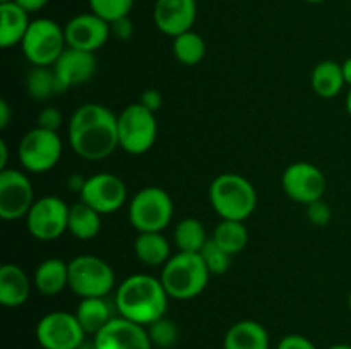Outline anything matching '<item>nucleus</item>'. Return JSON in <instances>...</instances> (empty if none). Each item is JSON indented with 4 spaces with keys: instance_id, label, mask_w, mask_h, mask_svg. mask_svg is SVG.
Instances as JSON below:
<instances>
[{
    "instance_id": "f03ea898",
    "label": "nucleus",
    "mask_w": 351,
    "mask_h": 349,
    "mask_svg": "<svg viewBox=\"0 0 351 349\" xmlns=\"http://www.w3.org/2000/svg\"><path fill=\"white\" fill-rule=\"evenodd\" d=\"M168 298L160 279L147 274H134L117 287L115 308L120 317L147 327L165 317Z\"/></svg>"
},
{
    "instance_id": "aec40b11",
    "label": "nucleus",
    "mask_w": 351,
    "mask_h": 349,
    "mask_svg": "<svg viewBox=\"0 0 351 349\" xmlns=\"http://www.w3.org/2000/svg\"><path fill=\"white\" fill-rule=\"evenodd\" d=\"M223 349H269V335L259 322L240 320L225 334Z\"/></svg>"
},
{
    "instance_id": "49530a36",
    "label": "nucleus",
    "mask_w": 351,
    "mask_h": 349,
    "mask_svg": "<svg viewBox=\"0 0 351 349\" xmlns=\"http://www.w3.org/2000/svg\"><path fill=\"white\" fill-rule=\"evenodd\" d=\"M348 307H350V311H351V291H350V294H348Z\"/></svg>"
},
{
    "instance_id": "79ce46f5",
    "label": "nucleus",
    "mask_w": 351,
    "mask_h": 349,
    "mask_svg": "<svg viewBox=\"0 0 351 349\" xmlns=\"http://www.w3.org/2000/svg\"><path fill=\"white\" fill-rule=\"evenodd\" d=\"M341 67H343V75H345V82L351 88V57L343 62Z\"/></svg>"
},
{
    "instance_id": "2f4dec72",
    "label": "nucleus",
    "mask_w": 351,
    "mask_h": 349,
    "mask_svg": "<svg viewBox=\"0 0 351 349\" xmlns=\"http://www.w3.org/2000/svg\"><path fill=\"white\" fill-rule=\"evenodd\" d=\"M89 9L108 23L129 16L136 0H88Z\"/></svg>"
},
{
    "instance_id": "f8f14e48",
    "label": "nucleus",
    "mask_w": 351,
    "mask_h": 349,
    "mask_svg": "<svg viewBox=\"0 0 351 349\" xmlns=\"http://www.w3.org/2000/svg\"><path fill=\"white\" fill-rule=\"evenodd\" d=\"M34 201L33 183L27 174L12 168L0 171V218L3 221L26 218Z\"/></svg>"
},
{
    "instance_id": "dca6fc26",
    "label": "nucleus",
    "mask_w": 351,
    "mask_h": 349,
    "mask_svg": "<svg viewBox=\"0 0 351 349\" xmlns=\"http://www.w3.org/2000/svg\"><path fill=\"white\" fill-rule=\"evenodd\" d=\"M65 41L69 48L93 51L103 47L112 34L108 21L96 16L95 12H86L74 16L64 27Z\"/></svg>"
},
{
    "instance_id": "4468645a",
    "label": "nucleus",
    "mask_w": 351,
    "mask_h": 349,
    "mask_svg": "<svg viewBox=\"0 0 351 349\" xmlns=\"http://www.w3.org/2000/svg\"><path fill=\"white\" fill-rule=\"evenodd\" d=\"M79 197L99 214H112L125 204L127 187L117 174L96 173L86 178Z\"/></svg>"
},
{
    "instance_id": "f257e3e1",
    "label": "nucleus",
    "mask_w": 351,
    "mask_h": 349,
    "mask_svg": "<svg viewBox=\"0 0 351 349\" xmlns=\"http://www.w3.org/2000/svg\"><path fill=\"white\" fill-rule=\"evenodd\" d=\"M69 142L82 159H105L120 147L117 116L96 103L79 106L69 120Z\"/></svg>"
},
{
    "instance_id": "b1692460",
    "label": "nucleus",
    "mask_w": 351,
    "mask_h": 349,
    "mask_svg": "<svg viewBox=\"0 0 351 349\" xmlns=\"http://www.w3.org/2000/svg\"><path fill=\"white\" fill-rule=\"evenodd\" d=\"M75 317L86 334L96 335L112 320L113 313L106 298H81L75 308Z\"/></svg>"
},
{
    "instance_id": "c756f323",
    "label": "nucleus",
    "mask_w": 351,
    "mask_h": 349,
    "mask_svg": "<svg viewBox=\"0 0 351 349\" xmlns=\"http://www.w3.org/2000/svg\"><path fill=\"white\" fill-rule=\"evenodd\" d=\"M171 50H173V57L180 64L192 67V65H197L199 62H202V58L206 57V41L201 34L191 29L173 38Z\"/></svg>"
},
{
    "instance_id": "6ab92c4d",
    "label": "nucleus",
    "mask_w": 351,
    "mask_h": 349,
    "mask_svg": "<svg viewBox=\"0 0 351 349\" xmlns=\"http://www.w3.org/2000/svg\"><path fill=\"white\" fill-rule=\"evenodd\" d=\"M29 276L16 263H3L0 267V303L7 308H17L29 300Z\"/></svg>"
},
{
    "instance_id": "f3484780",
    "label": "nucleus",
    "mask_w": 351,
    "mask_h": 349,
    "mask_svg": "<svg viewBox=\"0 0 351 349\" xmlns=\"http://www.w3.org/2000/svg\"><path fill=\"white\" fill-rule=\"evenodd\" d=\"M154 24L163 34L177 38L192 29L197 17L195 0H156L154 3Z\"/></svg>"
},
{
    "instance_id": "cd10ccee",
    "label": "nucleus",
    "mask_w": 351,
    "mask_h": 349,
    "mask_svg": "<svg viewBox=\"0 0 351 349\" xmlns=\"http://www.w3.org/2000/svg\"><path fill=\"white\" fill-rule=\"evenodd\" d=\"M26 88L31 98L40 99V101H45V99H50L67 91L51 67H34L27 74Z\"/></svg>"
},
{
    "instance_id": "1a4fd4ad",
    "label": "nucleus",
    "mask_w": 351,
    "mask_h": 349,
    "mask_svg": "<svg viewBox=\"0 0 351 349\" xmlns=\"http://www.w3.org/2000/svg\"><path fill=\"white\" fill-rule=\"evenodd\" d=\"M62 156V140L57 132L34 127L21 139L17 157L26 171L45 173L57 166Z\"/></svg>"
},
{
    "instance_id": "a18cd8bd",
    "label": "nucleus",
    "mask_w": 351,
    "mask_h": 349,
    "mask_svg": "<svg viewBox=\"0 0 351 349\" xmlns=\"http://www.w3.org/2000/svg\"><path fill=\"white\" fill-rule=\"evenodd\" d=\"M305 2H308V3H322V2H326V0H305Z\"/></svg>"
},
{
    "instance_id": "a211bd4d",
    "label": "nucleus",
    "mask_w": 351,
    "mask_h": 349,
    "mask_svg": "<svg viewBox=\"0 0 351 349\" xmlns=\"http://www.w3.org/2000/svg\"><path fill=\"white\" fill-rule=\"evenodd\" d=\"M57 77L60 79L65 89L74 86L84 84L95 75L96 72V57L93 51L75 50V48H65L53 65Z\"/></svg>"
},
{
    "instance_id": "4be33fe9",
    "label": "nucleus",
    "mask_w": 351,
    "mask_h": 349,
    "mask_svg": "<svg viewBox=\"0 0 351 349\" xmlns=\"http://www.w3.org/2000/svg\"><path fill=\"white\" fill-rule=\"evenodd\" d=\"M33 286L43 296H57L69 286V263L62 259H47L36 267Z\"/></svg>"
},
{
    "instance_id": "ddd939ff",
    "label": "nucleus",
    "mask_w": 351,
    "mask_h": 349,
    "mask_svg": "<svg viewBox=\"0 0 351 349\" xmlns=\"http://www.w3.org/2000/svg\"><path fill=\"white\" fill-rule=\"evenodd\" d=\"M281 187L291 201L308 205L315 201H321L328 181L324 173L315 164L297 161L283 171Z\"/></svg>"
},
{
    "instance_id": "412c9836",
    "label": "nucleus",
    "mask_w": 351,
    "mask_h": 349,
    "mask_svg": "<svg viewBox=\"0 0 351 349\" xmlns=\"http://www.w3.org/2000/svg\"><path fill=\"white\" fill-rule=\"evenodd\" d=\"M29 24V14L16 2L0 3V47L10 48L23 43Z\"/></svg>"
},
{
    "instance_id": "2eb2a0df",
    "label": "nucleus",
    "mask_w": 351,
    "mask_h": 349,
    "mask_svg": "<svg viewBox=\"0 0 351 349\" xmlns=\"http://www.w3.org/2000/svg\"><path fill=\"white\" fill-rule=\"evenodd\" d=\"M93 337L95 349H153L147 328L120 315Z\"/></svg>"
},
{
    "instance_id": "7c9ffc66",
    "label": "nucleus",
    "mask_w": 351,
    "mask_h": 349,
    "mask_svg": "<svg viewBox=\"0 0 351 349\" xmlns=\"http://www.w3.org/2000/svg\"><path fill=\"white\" fill-rule=\"evenodd\" d=\"M147 334H149L151 344L156 348L168 349L175 346L178 341V327L173 320L167 317L158 318L151 325H147Z\"/></svg>"
},
{
    "instance_id": "c9c22d12",
    "label": "nucleus",
    "mask_w": 351,
    "mask_h": 349,
    "mask_svg": "<svg viewBox=\"0 0 351 349\" xmlns=\"http://www.w3.org/2000/svg\"><path fill=\"white\" fill-rule=\"evenodd\" d=\"M276 349H317L314 342L300 334H288L278 342Z\"/></svg>"
},
{
    "instance_id": "7ed1b4c3",
    "label": "nucleus",
    "mask_w": 351,
    "mask_h": 349,
    "mask_svg": "<svg viewBox=\"0 0 351 349\" xmlns=\"http://www.w3.org/2000/svg\"><path fill=\"white\" fill-rule=\"evenodd\" d=\"M211 272L201 253L178 252L168 259L161 269L160 281L168 296L175 300H192L208 286Z\"/></svg>"
},
{
    "instance_id": "9d476101",
    "label": "nucleus",
    "mask_w": 351,
    "mask_h": 349,
    "mask_svg": "<svg viewBox=\"0 0 351 349\" xmlns=\"http://www.w3.org/2000/svg\"><path fill=\"white\" fill-rule=\"evenodd\" d=\"M69 209L60 197L45 195L36 198L26 216L27 231L40 242H51L69 231Z\"/></svg>"
},
{
    "instance_id": "5701e85b",
    "label": "nucleus",
    "mask_w": 351,
    "mask_h": 349,
    "mask_svg": "<svg viewBox=\"0 0 351 349\" xmlns=\"http://www.w3.org/2000/svg\"><path fill=\"white\" fill-rule=\"evenodd\" d=\"M134 252L144 266L151 267H163L171 257L170 243L165 238L163 231L137 233L136 242H134Z\"/></svg>"
},
{
    "instance_id": "ea45409f",
    "label": "nucleus",
    "mask_w": 351,
    "mask_h": 349,
    "mask_svg": "<svg viewBox=\"0 0 351 349\" xmlns=\"http://www.w3.org/2000/svg\"><path fill=\"white\" fill-rule=\"evenodd\" d=\"M10 122V106L5 99H0V129L5 130Z\"/></svg>"
},
{
    "instance_id": "a878e982",
    "label": "nucleus",
    "mask_w": 351,
    "mask_h": 349,
    "mask_svg": "<svg viewBox=\"0 0 351 349\" xmlns=\"http://www.w3.org/2000/svg\"><path fill=\"white\" fill-rule=\"evenodd\" d=\"M101 229V214L79 201L69 209V233L77 240H91Z\"/></svg>"
},
{
    "instance_id": "37998d69",
    "label": "nucleus",
    "mask_w": 351,
    "mask_h": 349,
    "mask_svg": "<svg viewBox=\"0 0 351 349\" xmlns=\"http://www.w3.org/2000/svg\"><path fill=\"white\" fill-rule=\"evenodd\" d=\"M346 109H348V113L351 116V88H350L348 94H346Z\"/></svg>"
},
{
    "instance_id": "72a5a7b5",
    "label": "nucleus",
    "mask_w": 351,
    "mask_h": 349,
    "mask_svg": "<svg viewBox=\"0 0 351 349\" xmlns=\"http://www.w3.org/2000/svg\"><path fill=\"white\" fill-rule=\"evenodd\" d=\"M331 207L326 204L324 201H315L312 204L307 205V218L311 221V224L314 226H326L331 221Z\"/></svg>"
},
{
    "instance_id": "de8ad7c7",
    "label": "nucleus",
    "mask_w": 351,
    "mask_h": 349,
    "mask_svg": "<svg viewBox=\"0 0 351 349\" xmlns=\"http://www.w3.org/2000/svg\"><path fill=\"white\" fill-rule=\"evenodd\" d=\"M9 2H14V0H0V3H9Z\"/></svg>"
},
{
    "instance_id": "9b49d317",
    "label": "nucleus",
    "mask_w": 351,
    "mask_h": 349,
    "mask_svg": "<svg viewBox=\"0 0 351 349\" xmlns=\"http://www.w3.org/2000/svg\"><path fill=\"white\" fill-rule=\"evenodd\" d=\"M36 341L43 349H79L84 344L86 332L75 313L50 311L36 324Z\"/></svg>"
},
{
    "instance_id": "bb28decb",
    "label": "nucleus",
    "mask_w": 351,
    "mask_h": 349,
    "mask_svg": "<svg viewBox=\"0 0 351 349\" xmlns=\"http://www.w3.org/2000/svg\"><path fill=\"white\" fill-rule=\"evenodd\" d=\"M213 240L218 246H221L230 255L240 253L249 243V231H247L243 221H232V219H221L213 229Z\"/></svg>"
},
{
    "instance_id": "c03bdc74",
    "label": "nucleus",
    "mask_w": 351,
    "mask_h": 349,
    "mask_svg": "<svg viewBox=\"0 0 351 349\" xmlns=\"http://www.w3.org/2000/svg\"><path fill=\"white\" fill-rule=\"evenodd\" d=\"M328 349H351V346L350 344H335Z\"/></svg>"
},
{
    "instance_id": "c85d7f7f",
    "label": "nucleus",
    "mask_w": 351,
    "mask_h": 349,
    "mask_svg": "<svg viewBox=\"0 0 351 349\" xmlns=\"http://www.w3.org/2000/svg\"><path fill=\"white\" fill-rule=\"evenodd\" d=\"M208 240L209 238L206 235L204 224L199 219L185 218L175 226L173 242L177 245L178 252L199 253Z\"/></svg>"
},
{
    "instance_id": "39448f33",
    "label": "nucleus",
    "mask_w": 351,
    "mask_h": 349,
    "mask_svg": "<svg viewBox=\"0 0 351 349\" xmlns=\"http://www.w3.org/2000/svg\"><path fill=\"white\" fill-rule=\"evenodd\" d=\"M69 287L81 298H106L115 287V272L101 257L77 255L69 262Z\"/></svg>"
},
{
    "instance_id": "20e7f679",
    "label": "nucleus",
    "mask_w": 351,
    "mask_h": 349,
    "mask_svg": "<svg viewBox=\"0 0 351 349\" xmlns=\"http://www.w3.org/2000/svg\"><path fill=\"white\" fill-rule=\"evenodd\" d=\"M209 201L221 219L245 221L256 211L257 192L242 174L223 173L213 180Z\"/></svg>"
},
{
    "instance_id": "e433bc0d",
    "label": "nucleus",
    "mask_w": 351,
    "mask_h": 349,
    "mask_svg": "<svg viewBox=\"0 0 351 349\" xmlns=\"http://www.w3.org/2000/svg\"><path fill=\"white\" fill-rule=\"evenodd\" d=\"M110 26H112V34L115 38H119V40L127 41L134 34V24L129 16L113 21V23H110Z\"/></svg>"
},
{
    "instance_id": "58836bf2",
    "label": "nucleus",
    "mask_w": 351,
    "mask_h": 349,
    "mask_svg": "<svg viewBox=\"0 0 351 349\" xmlns=\"http://www.w3.org/2000/svg\"><path fill=\"white\" fill-rule=\"evenodd\" d=\"M14 2H16L19 7H23L27 14H33L43 9L50 0H14Z\"/></svg>"
},
{
    "instance_id": "393cba45",
    "label": "nucleus",
    "mask_w": 351,
    "mask_h": 349,
    "mask_svg": "<svg viewBox=\"0 0 351 349\" xmlns=\"http://www.w3.org/2000/svg\"><path fill=\"white\" fill-rule=\"evenodd\" d=\"M311 84L315 94L321 98H336L341 92L343 86L346 84L341 64L335 60H324L317 64L312 70Z\"/></svg>"
},
{
    "instance_id": "f704fd0d",
    "label": "nucleus",
    "mask_w": 351,
    "mask_h": 349,
    "mask_svg": "<svg viewBox=\"0 0 351 349\" xmlns=\"http://www.w3.org/2000/svg\"><path fill=\"white\" fill-rule=\"evenodd\" d=\"M62 113L58 112L53 106H48V108H43L38 115V125L45 130H51V132H57L58 127L62 125Z\"/></svg>"
},
{
    "instance_id": "423d86ee",
    "label": "nucleus",
    "mask_w": 351,
    "mask_h": 349,
    "mask_svg": "<svg viewBox=\"0 0 351 349\" xmlns=\"http://www.w3.org/2000/svg\"><path fill=\"white\" fill-rule=\"evenodd\" d=\"M21 48L34 67H51L67 48L64 27L48 17L31 21Z\"/></svg>"
},
{
    "instance_id": "a19ab883",
    "label": "nucleus",
    "mask_w": 351,
    "mask_h": 349,
    "mask_svg": "<svg viewBox=\"0 0 351 349\" xmlns=\"http://www.w3.org/2000/svg\"><path fill=\"white\" fill-rule=\"evenodd\" d=\"M7 161H9V146L5 140H0V171L7 168Z\"/></svg>"
},
{
    "instance_id": "473e14b6",
    "label": "nucleus",
    "mask_w": 351,
    "mask_h": 349,
    "mask_svg": "<svg viewBox=\"0 0 351 349\" xmlns=\"http://www.w3.org/2000/svg\"><path fill=\"white\" fill-rule=\"evenodd\" d=\"M201 257L202 260H204L206 267L209 269V272L215 274V276H219V274H225L226 270L230 269V266H232V257L228 252H225V250L221 248V246H218L215 243V240L209 238L208 242H206V245L202 246L201 252Z\"/></svg>"
},
{
    "instance_id": "4c0bfd02",
    "label": "nucleus",
    "mask_w": 351,
    "mask_h": 349,
    "mask_svg": "<svg viewBox=\"0 0 351 349\" xmlns=\"http://www.w3.org/2000/svg\"><path fill=\"white\" fill-rule=\"evenodd\" d=\"M139 103L144 108L149 109V112L156 113L161 108V105H163V96H161V92L158 89H146L143 92V96H141Z\"/></svg>"
},
{
    "instance_id": "0eeeda50",
    "label": "nucleus",
    "mask_w": 351,
    "mask_h": 349,
    "mask_svg": "<svg viewBox=\"0 0 351 349\" xmlns=\"http://www.w3.org/2000/svg\"><path fill=\"white\" fill-rule=\"evenodd\" d=\"M117 125H119L120 147L132 156L147 153L156 142V116L141 103L125 106L117 116Z\"/></svg>"
},
{
    "instance_id": "6e6552de",
    "label": "nucleus",
    "mask_w": 351,
    "mask_h": 349,
    "mask_svg": "<svg viewBox=\"0 0 351 349\" xmlns=\"http://www.w3.org/2000/svg\"><path fill=\"white\" fill-rule=\"evenodd\" d=\"M173 216L171 197L160 187H144L129 204V221L137 233L163 231Z\"/></svg>"
}]
</instances>
